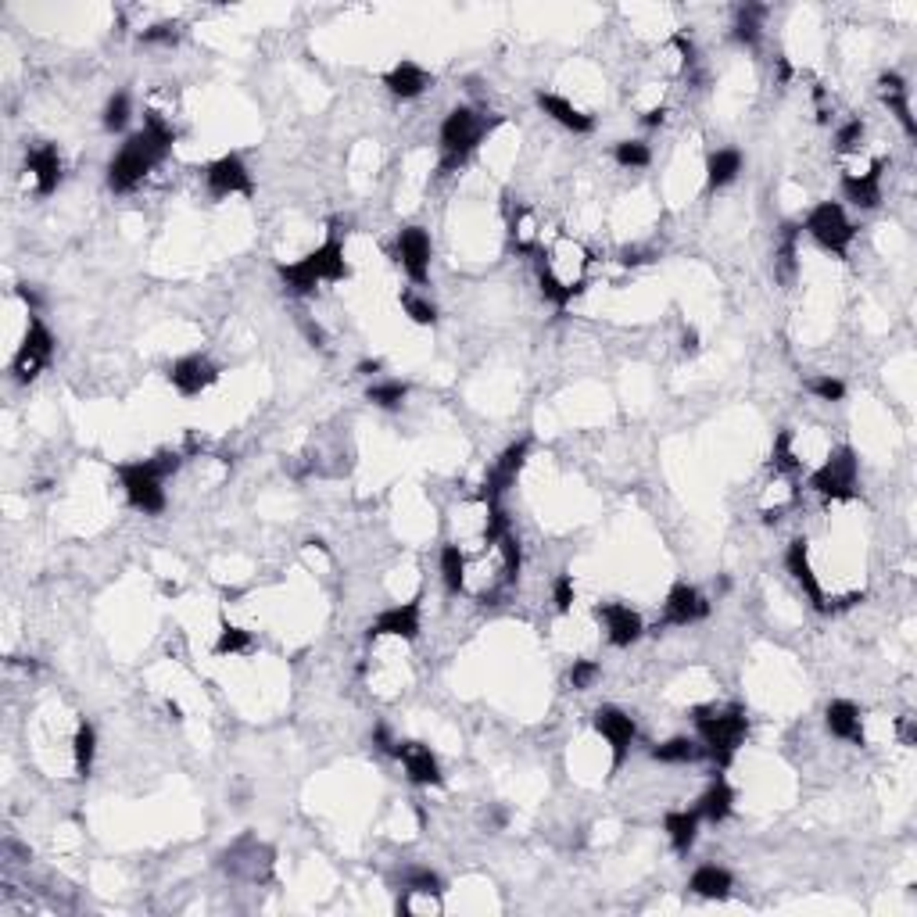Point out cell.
<instances>
[{
	"label": "cell",
	"instance_id": "ba28073f",
	"mask_svg": "<svg viewBox=\"0 0 917 917\" xmlns=\"http://www.w3.org/2000/svg\"><path fill=\"white\" fill-rule=\"evenodd\" d=\"M51 359H54V334L43 326L40 316H29L26 337L18 344L15 359H11V377H15V384H33L43 369L51 366Z\"/></svg>",
	"mask_w": 917,
	"mask_h": 917
},
{
	"label": "cell",
	"instance_id": "30bf717a",
	"mask_svg": "<svg viewBox=\"0 0 917 917\" xmlns=\"http://www.w3.org/2000/svg\"><path fill=\"white\" fill-rule=\"evenodd\" d=\"M398 266L409 273L412 283H427L430 276V233L423 226H402L395 240Z\"/></svg>",
	"mask_w": 917,
	"mask_h": 917
},
{
	"label": "cell",
	"instance_id": "8d00e7d4",
	"mask_svg": "<svg viewBox=\"0 0 917 917\" xmlns=\"http://www.w3.org/2000/svg\"><path fill=\"white\" fill-rule=\"evenodd\" d=\"M771 470L774 473H796L799 470V455L792 452V430H781L778 438H774Z\"/></svg>",
	"mask_w": 917,
	"mask_h": 917
},
{
	"label": "cell",
	"instance_id": "83f0119b",
	"mask_svg": "<svg viewBox=\"0 0 917 917\" xmlns=\"http://www.w3.org/2000/svg\"><path fill=\"white\" fill-rule=\"evenodd\" d=\"M738 172H742V155H738L735 147H720V151L710 155V162H706V183H710L713 190L728 187Z\"/></svg>",
	"mask_w": 917,
	"mask_h": 917
},
{
	"label": "cell",
	"instance_id": "f907efd6",
	"mask_svg": "<svg viewBox=\"0 0 917 917\" xmlns=\"http://www.w3.org/2000/svg\"><path fill=\"white\" fill-rule=\"evenodd\" d=\"M359 373H366V377H373V373H380V359H373V362H362V366H359Z\"/></svg>",
	"mask_w": 917,
	"mask_h": 917
},
{
	"label": "cell",
	"instance_id": "9a60e30c",
	"mask_svg": "<svg viewBox=\"0 0 917 917\" xmlns=\"http://www.w3.org/2000/svg\"><path fill=\"white\" fill-rule=\"evenodd\" d=\"M527 452H531V441H516V445H509L506 452L498 455L495 466H491L488 480H484V491H480V498L484 502H498V495L506 488H513L516 477H520L523 463H527Z\"/></svg>",
	"mask_w": 917,
	"mask_h": 917
},
{
	"label": "cell",
	"instance_id": "681fc988",
	"mask_svg": "<svg viewBox=\"0 0 917 917\" xmlns=\"http://www.w3.org/2000/svg\"><path fill=\"white\" fill-rule=\"evenodd\" d=\"M663 119H667V108H652V112H645V126H663Z\"/></svg>",
	"mask_w": 917,
	"mask_h": 917
},
{
	"label": "cell",
	"instance_id": "7c38bea8",
	"mask_svg": "<svg viewBox=\"0 0 917 917\" xmlns=\"http://www.w3.org/2000/svg\"><path fill=\"white\" fill-rule=\"evenodd\" d=\"M595 617H599L602 627H606L609 645H617V649H627V645H635L638 638L645 635V624H642V617H638V609L624 606V602H599V606H595Z\"/></svg>",
	"mask_w": 917,
	"mask_h": 917
},
{
	"label": "cell",
	"instance_id": "5b68a950",
	"mask_svg": "<svg viewBox=\"0 0 917 917\" xmlns=\"http://www.w3.org/2000/svg\"><path fill=\"white\" fill-rule=\"evenodd\" d=\"M491 122H484V115L459 104L445 115L441 122V172H455L459 165H466V158L477 151V144L488 137Z\"/></svg>",
	"mask_w": 917,
	"mask_h": 917
},
{
	"label": "cell",
	"instance_id": "ee69618b",
	"mask_svg": "<svg viewBox=\"0 0 917 917\" xmlns=\"http://www.w3.org/2000/svg\"><path fill=\"white\" fill-rule=\"evenodd\" d=\"M570 685L577 688V692H584V688H592V681L599 678V663L595 660H574V667H570Z\"/></svg>",
	"mask_w": 917,
	"mask_h": 917
},
{
	"label": "cell",
	"instance_id": "e575fe53",
	"mask_svg": "<svg viewBox=\"0 0 917 917\" xmlns=\"http://www.w3.org/2000/svg\"><path fill=\"white\" fill-rule=\"evenodd\" d=\"M402 309H405V316H409L416 326H434V323H438V305H434L430 298H420V294L405 291L402 294Z\"/></svg>",
	"mask_w": 917,
	"mask_h": 917
},
{
	"label": "cell",
	"instance_id": "d4e9b609",
	"mask_svg": "<svg viewBox=\"0 0 917 917\" xmlns=\"http://www.w3.org/2000/svg\"><path fill=\"white\" fill-rule=\"evenodd\" d=\"M878 90H882V101L889 104V112L900 119V126L907 129V137H914L917 126H914V115H910V101H907V83H903L900 72H885L878 79Z\"/></svg>",
	"mask_w": 917,
	"mask_h": 917
},
{
	"label": "cell",
	"instance_id": "ab89813d",
	"mask_svg": "<svg viewBox=\"0 0 917 917\" xmlns=\"http://www.w3.org/2000/svg\"><path fill=\"white\" fill-rule=\"evenodd\" d=\"M129 94L126 90H119V94H112L108 97V104H104V129L108 133H119V129H126V122H129Z\"/></svg>",
	"mask_w": 917,
	"mask_h": 917
},
{
	"label": "cell",
	"instance_id": "d590c367",
	"mask_svg": "<svg viewBox=\"0 0 917 917\" xmlns=\"http://www.w3.org/2000/svg\"><path fill=\"white\" fill-rule=\"evenodd\" d=\"M613 158H617V165H624V169H645V165L652 162V151H649V144H642V140H620V144L613 147Z\"/></svg>",
	"mask_w": 917,
	"mask_h": 917
},
{
	"label": "cell",
	"instance_id": "603a6c76",
	"mask_svg": "<svg viewBox=\"0 0 917 917\" xmlns=\"http://www.w3.org/2000/svg\"><path fill=\"white\" fill-rule=\"evenodd\" d=\"M384 86L395 97H402V101H412V97H420L430 86V76L423 65H416V61H398L395 69L384 76Z\"/></svg>",
	"mask_w": 917,
	"mask_h": 917
},
{
	"label": "cell",
	"instance_id": "1f68e13d",
	"mask_svg": "<svg viewBox=\"0 0 917 917\" xmlns=\"http://www.w3.org/2000/svg\"><path fill=\"white\" fill-rule=\"evenodd\" d=\"M799 233H803V226H796V223H785V226H781L778 248H774V258H778V276H781V280H789V276L796 273V240H799Z\"/></svg>",
	"mask_w": 917,
	"mask_h": 917
},
{
	"label": "cell",
	"instance_id": "ffe728a7",
	"mask_svg": "<svg viewBox=\"0 0 917 917\" xmlns=\"http://www.w3.org/2000/svg\"><path fill=\"white\" fill-rule=\"evenodd\" d=\"M534 101H538V108L549 119H556L559 126L563 129H570V133H592L595 129V119L588 112H581L577 104H570L566 97H559V94H545V90H538L534 94Z\"/></svg>",
	"mask_w": 917,
	"mask_h": 917
},
{
	"label": "cell",
	"instance_id": "6da1fadb",
	"mask_svg": "<svg viewBox=\"0 0 917 917\" xmlns=\"http://www.w3.org/2000/svg\"><path fill=\"white\" fill-rule=\"evenodd\" d=\"M172 144H176V129L151 112L144 119V129L133 133V137L122 144L119 155L112 158V165H108V187H112L115 194H129V190H137L147 172L155 169L158 162L169 158Z\"/></svg>",
	"mask_w": 917,
	"mask_h": 917
},
{
	"label": "cell",
	"instance_id": "e0dca14e",
	"mask_svg": "<svg viewBox=\"0 0 917 917\" xmlns=\"http://www.w3.org/2000/svg\"><path fill=\"white\" fill-rule=\"evenodd\" d=\"M369 638H405V642H416L420 638V602H402V606L384 609L369 624Z\"/></svg>",
	"mask_w": 917,
	"mask_h": 917
},
{
	"label": "cell",
	"instance_id": "7a4b0ae2",
	"mask_svg": "<svg viewBox=\"0 0 917 917\" xmlns=\"http://www.w3.org/2000/svg\"><path fill=\"white\" fill-rule=\"evenodd\" d=\"M180 470V455L176 452H162V455H151V459H140V463H122L119 480L126 488L129 506L140 509L144 516H158L165 509V488L162 480L172 477Z\"/></svg>",
	"mask_w": 917,
	"mask_h": 917
},
{
	"label": "cell",
	"instance_id": "44dd1931",
	"mask_svg": "<svg viewBox=\"0 0 917 917\" xmlns=\"http://www.w3.org/2000/svg\"><path fill=\"white\" fill-rule=\"evenodd\" d=\"M26 169L33 172V180H36V194H54L58 190V183H61V155H58V147L54 144H40V147H33L26 155Z\"/></svg>",
	"mask_w": 917,
	"mask_h": 917
},
{
	"label": "cell",
	"instance_id": "816d5d0a",
	"mask_svg": "<svg viewBox=\"0 0 917 917\" xmlns=\"http://www.w3.org/2000/svg\"><path fill=\"white\" fill-rule=\"evenodd\" d=\"M903 742L914 746V724H910V720H903Z\"/></svg>",
	"mask_w": 917,
	"mask_h": 917
},
{
	"label": "cell",
	"instance_id": "7dc6e473",
	"mask_svg": "<svg viewBox=\"0 0 917 917\" xmlns=\"http://www.w3.org/2000/svg\"><path fill=\"white\" fill-rule=\"evenodd\" d=\"M681 352L699 355V334H695V330H685V334H681Z\"/></svg>",
	"mask_w": 917,
	"mask_h": 917
},
{
	"label": "cell",
	"instance_id": "4316f807",
	"mask_svg": "<svg viewBox=\"0 0 917 917\" xmlns=\"http://www.w3.org/2000/svg\"><path fill=\"white\" fill-rule=\"evenodd\" d=\"M699 821H703V817H699V810H670V814L663 817V832H667L674 853H688V849L695 846Z\"/></svg>",
	"mask_w": 917,
	"mask_h": 917
},
{
	"label": "cell",
	"instance_id": "4dcf8cb0",
	"mask_svg": "<svg viewBox=\"0 0 917 917\" xmlns=\"http://www.w3.org/2000/svg\"><path fill=\"white\" fill-rule=\"evenodd\" d=\"M72 756H76V774L86 778L94 771V756H97V731L94 724H79L76 738H72Z\"/></svg>",
	"mask_w": 917,
	"mask_h": 917
},
{
	"label": "cell",
	"instance_id": "60d3db41",
	"mask_svg": "<svg viewBox=\"0 0 917 917\" xmlns=\"http://www.w3.org/2000/svg\"><path fill=\"white\" fill-rule=\"evenodd\" d=\"M806 391L817 395L821 402H842L846 398V384L839 377H810L806 380Z\"/></svg>",
	"mask_w": 917,
	"mask_h": 917
},
{
	"label": "cell",
	"instance_id": "9c48e42d",
	"mask_svg": "<svg viewBox=\"0 0 917 917\" xmlns=\"http://www.w3.org/2000/svg\"><path fill=\"white\" fill-rule=\"evenodd\" d=\"M165 377H169V384L176 387L183 398H194L219 380V366H215L212 359H205V355H183V359H176L169 369H165Z\"/></svg>",
	"mask_w": 917,
	"mask_h": 917
},
{
	"label": "cell",
	"instance_id": "277c9868",
	"mask_svg": "<svg viewBox=\"0 0 917 917\" xmlns=\"http://www.w3.org/2000/svg\"><path fill=\"white\" fill-rule=\"evenodd\" d=\"M344 276H348V262H344V244L337 237H330L326 244H319L316 251H309L291 266H280L283 287L294 298H305V294L316 291L319 283H337Z\"/></svg>",
	"mask_w": 917,
	"mask_h": 917
},
{
	"label": "cell",
	"instance_id": "836d02e7",
	"mask_svg": "<svg viewBox=\"0 0 917 917\" xmlns=\"http://www.w3.org/2000/svg\"><path fill=\"white\" fill-rule=\"evenodd\" d=\"M402 885H405V892H416V896H441V892H445L441 875H434L430 867H409L402 875Z\"/></svg>",
	"mask_w": 917,
	"mask_h": 917
},
{
	"label": "cell",
	"instance_id": "7bdbcfd3",
	"mask_svg": "<svg viewBox=\"0 0 917 917\" xmlns=\"http://www.w3.org/2000/svg\"><path fill=\"white\" fill-rule=\"evenodd\" d=\"M860 140H864V122L860 119H849L846 126L835 133V151H842V155H849V151H857Z\"/></svg>",
	"mask_w": 917,
	"mask_h": 917
},
{
	"label": "cell",
	"instance_id": "ac0fdd59",
	"mask_svg": "<svg viewBox=\"0 0 917 917\" xmlns=\"http://www.w3.org/2000/svg\"><path fill=\"white\" fill-rule=\"evenodd\" d=\"M395 756L405 763V771H409L412 785H427V789L434 785V789H438L441 781H445L438 756L430 753V746H423V742H398Z\"/></svg>",
	"mask_w": 917,
	"mask_h": 917
},
{
	"label": "cell",
	"instance_id": "484cf974",
	"mask_svg": "<svg viewBox=\"0 0 917 917\" xmlns=\"http://www.w3.org/2000/svg\"><path fill=\"white\" fill-rule=\"evenodd\" d=\"M699 817H706V821H713V824H720V821H728L731 817V810H735V789L728 785V778L724 774H717L713 778V785L706 789V796L699 799Z\"/></svg>",
	"mask_w": 917,
	"mask_h": 917
},
{
	"label": "cell",
	"instance_id": "5bb4252c",
	"mask_svg": "<svg viewBox=\"0 0 917 917\" xmlns=\"http://www.w3.org/2000/svg\"><path fill=\"white\" fill-rule=\"evenodd\" d=\"M710 617V602L699 588L692 584H674L667 592V602H663V624L670 627H688V624H699V620Z\"/></svg>",
	"mask_w": 917,
	"mask_h": 917
},
{
	"label": "cell",
	"instance_id": "f6af8a7d",
	"mask_svg": "<svg viewBox=\"0 0 917 917\" xmlns=\"http://www.w3.org/2000/svg\"><path fill=\"white\" fill-rule=\"evenodd\" d=\"M176 36H180V33H176V26H172V22H162V26L144 29V33H140V40H144V43H176Z\"/></svg>",
	"mask_w": 917,
	"mask_h": 917
},
{
	"label": "cell",
	"instance_id": "2e32d148",
	"mask_svg": "<svg viewBox=\"0 0 917 917\" xmlns=\"http://www.w3.org/2000/svg\"><path fill=\"white\" fill-rule=\"evenodd\" d=\"M785 566H789L792 581L799 584L806 592V599H810V606L821 609V613H828V599H824V588L821 581H817L814 566H810V545H806V538H796L789 541V549H785Z\"/></svg>",
	"mask_w": 917,
	"mask_h": 917
},
{
	"label": "cell",
	"instance_id": "52a82bcc",
	"mask_svg": "<svg viewBox=\"0 0 917 917\" xmlns=\"http://www.w3.org/2000/svg\"><path fill=\"white\" fill-rule=\"evenodd\" d=\"M803 230L814 237L817 248L832 251V255H839V258H846L849 244L857 237V226L849 223L846 208H842L839 201H821V205L810 208Z\"/></svg>",
	"mask_w": 917,
	"mask_h": 917
},
{
	"label": "cell",
	"instance_id": "7402d4cb",
	"mask_svg": "<svg viewBox=\"0 0 917 917\" xmlns=\"http://www.w3.org/2000/svg\"><path fill=\"white\" fill-rule=\"evenodd\" d=\"M824 724H828V731H832L835 738H846V742H860V746H864V724H860L857 703H849V699H835V703H828V710H824Z\"/></svg>",
	"mask_w": 917,
	"mask_h": 917
},
{
	"label": "cell",
	"instance_id": "f1b7e54d",
	"mask_svg": "<svg viewBox=\"0 0 917 917\" xmlns=\"http://www.w3.org/2000/svg\"><path fill=\"white\" fill-rule=\"evenodd\" d=\"M441 581L452 595L466 592V552L459 545H445L441 549Z\"/></svg>",
	"mask_w": 917,
	"mask_h": 917
},
{
	"label": "cell",
	"instance_id": "d6986e66",
	"mask_svg": "<svg viewBox=\"0 0 917 917\" xmlns=\"http://www.w3.org/2000/svg\"><path fill=\"white\" fill-rule=\"evenodd\" d=\"M882 169L885 162L878 158V162H871V169L846 172L842 176V194L857 208H878V201H882Z\"/></svg>",
	"mask_w": 917,
	"mask_h": 917
},
{
	"label": "cell",
	"instance_id": "8992f818",
	"mask_svg": "<svg viewBox=\"0 0 917 917\" xmlns=\"http://www.w3.org/2000/svg\"><path fill=\"white\" fill-rule=\"evenodd\" d=\"M857 477H860L857 452L849 445H842L810 473V488L821 498H832V502H849V498H857Z\"/></svg>",
	"mask_w": 917,
	"mask_h": 917
},
{
	"label": "cell",
	"instance_id": "4fadbf2b",
	"mask_svg": "<svg viewBox=\"0 0 917 917\" xmlns=\"http://www.w3.org/2000/svg\"><path fill=\"white\" fill-rule=\"evenodd\" d=\"M595 731H599L602 738L609 742V749H613V767H620V763L627 760V749H631V742H635V717L631 713H624L620 706H599L595 710Z\"/></svg>",
	"mask_w": 917,
	"mask_h": 917
},
{
	"label": "cell",
	"instance_id": "c3c4849f",
	"mask_svg": "<svg viewBox=\"0 0 917 917\" xmlns=\"http://www.w3.org/2000/svg\"><path fill=\"white\" fill-rule=\"evenodd\" d=\"M620 262H624V266H642V262H652V255H645V251H624Z\"/></svg>",
	"mask_w": 917,
	"mask_h": 917
},
{
	"label": "cell",
	"instance_id": "74e56055",
	"mask_svg": "<svg viewBox=\"0 0 917 917\" xmlns=\"http://www.w3.org/2000/svg\"><path fill=\"white\" fill-rule=\"evenodd\" d=\"M405 395H409V387L402 380H384V384L369 387V402L377 405V409H398L405 402Z\"/></svg>",
	"mask_w": 917,
	"mask_h": 917
},
{
	"label": "cell",
	"instance_id": "f546056e",
	"mask_svg": "<svg viewBox=\"0 0 917 917\" xmlns=\"http://www.w3.org/2000/svg\"><path fill=\"white\" fill-rule=\"evenodd\" d=\"M706 746H699L695 738H670L663 746L652 749V760L660 763H692V760H703Z\"/></svg>",
	"mask_w": 917,
	"mask_h": 917
},
{
	"label": "cell",
	"instance_id": "8fae6325",
	"mask_svg": "<svg viewBox=\"0 0 917 917\" xmlns=\"http://www.w3.org/2000/svg\"><path fill=\"white\" fill-rule=\"evenodd\" d=\"M205 183H208V190H212V198H230V194L251 198V190H255L251 187V172L240 155L215 158V162L205 169Z\"/></svg>",
	"mask_w": 917,
	"mask_h": 917
},
{
	"label": "cell",
	"instance_id": "b9f144b4",
	"mask_svg": "<svg viewBox=\"0 0 917 917\" xmlns=\"http://www.w3.org/2000/svg\"><path fill=\"white\" fill-rule=\"evenodd\" d=\"M574 599H577L574 577L559 574L556 581H552V602H556V609L559 613H570V609H574Z\"/></svg>",
	"mask_w": 917,
	"mask_h": 917
},
{
	"label": "cell",
	"instance_id": "3957f363",
	"mask_svg": "<svg viewBox=\"0 0 917 917\" xmlns=\"http://www.w3.org/2000/svg\"><path fill=\"white\" fill-rule=\"evenodd\" d=\"M692 720H695L699 738H703L706 756H710L720 771H724V767L735 760L738 746H742L746 735H749L746 710H738V706H728V710H717V706H695Z\"/></svg>",
	"mask_w": 917,
	"mask_h": 917
},
{
	"label": "cell",
	"instance_id": "cb8c5ba5",
	"mask_svg": "<svg viewBox=\"0 0 917 917\" xmlns=\"http://www.w3.org/2000/svg\"><path fill=\"white\" fill-rule=\"evenodd\" d=\"M731 885H735L731 871L728 867H717V864L695 867L692 878H688V889H692L695 896H703V900H728Z\"/></svg>",
	"mask_w": 917,
	"mask_h": 917
},
{
	"label": "cell",
	"instance_id": "f35d334b",
	"mask_svg": "<svg viewBox=\"0 0 917 917\" xmlns=\"http://www.w3.org/2000/svg\"><path fill=\"white\" fill-rule=\"evenodd\" d=\"M251 649V631L244 627H233L226 624L219 631V642H215V656H237V652H248Z\"/></svg>",
	"mask_w": 917,
	"mask_h": 917
},
{
	"label": "cell",
	"instance_id": "bcb514c9",
	"mask_svg": "<svg viewBox=\"0 0 917 917\" xmlns=\"http://www.w3.org/2000/svg\"><path fill=\"white\" fill-rule=\"evenodd\" d=\"M15 294L22 298V305L29 309V316H36V312H40V294H36L33 287H29V283H22V287H18Z\"/></svg>",
	"mask_w": 917,
	"mask_h": 917
},
{
	"label": "cell",
	"instance_id": "d6a6232c",
	"mask_svg": "<svg viewBox=\"0 0 917 917\" xmlns=\"http://www.w3.org/2000/svg\"><path fill=\"white\" fill-rule=\"evenodd\" d=\"M763 15H767V8H760V4H746V8H738V18H735V40L746 43V47H756L760 43V22Z\"/></svg>",
	"mask_w": 917,
	"mask_h": 917
}]
</instances>
